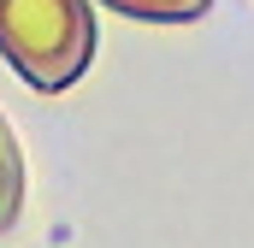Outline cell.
<instances>
[{"label":"cell","instance_id":"obj_1","mask_svg":"<svg viewBox=\"0 0 254 248\" xmlns=\"http://www.w3.org/2000/svg\"><path fill=\"white\" fill-rule=\"evenodd\" d=\"M0 54L24 83L65 89L95 54V18L83 0H0Z\"/></svg>","mask_w":254,"mask_h":248},{"label":"cell","instance_id":"obj_3","mask_svg":"<svg viewBox=\"0 0 254 248\" xmlns=\"http://www.w3.org/2000/svg\"><path fill=\"white\" fill-rule=\"evenodd\" d=\"M130 18H154V24H184V18H201L207 0H107Z\"/></svg>","mask_w":254,"mask_h":248},{"label":"cell","instance_id":"obj_2","mask_svg":"<svg viewBox=\"0 0 254 248\" xmlns=\"http://www.w3.org/2000/svg\"><path fill=\"white\" fill-rule=\"evenodd\" d=\"M24 213V154H18V136L0 113V231H12Z\"/></svg>","mask_w":254,"mask_h":248}]
</instances>
